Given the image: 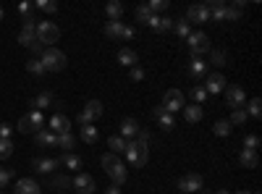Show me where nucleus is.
<instances>
[{
    "instance_id": "nucleus-3",
    "label": "nucleus",
    "mask_w": 262,
    "mask_h": 194,
    "mask_svg": "<svg viewBox=\"0 0 262 194\" xmlns=\"http://www.w3.org/2000/svg\"><path fill=\"white\" fill-rule=\"evenodd\" d=\"M126 158L134 168H142L149 158V149L144 142H137V139H126Z\"/></svg>"
},
{
    "instance_id": "nucleus-15",
    "label": "nucleus",
    "mask_w": 262,
    "mask_h": 194,
    "mask_svg": "<svg viewBox=\"0 0 262 194\" xmlns=\"http://www.w3.org/2000/svg\"><path fill=\"white\" fill-rule=\"evenodd\" d=\"M186 21H194V24H205V21H210L207 6H205V3H202V6H191V8L186 11Z\"/></svg>"
},
{
    "instance_id": "nucleus-45",
    "label": "nucleus",
    "mask_w": 262,
    "mask_h": 194,
    "mask_svg": "<svg viewBox=\"0 0 262 194\" xmlns=\"http://www.w3.org/2000/svg\"><path fill=\"white\" fill-rule=\"evenodd\" d=\"M257 147H259V137L257 134H247L244 137V149H254L257 153Z\"/></svg>"
},
{
    "instance_id": "nucleus-16",
    "label": "nucleus",
    "mask_w": 262,
    "mask_h": 194,
    "mask_svg": "<svg viewBox=\"0 0 262 194\" xmlns=\"http://www.w3.org/2000/svg\"><path fill=\"white\" fill-rule=\"evenodd\" d=\"M34 142L39 147H58V137L50 132V128H39V132H34Z\"/></svg>"
},
{
    "instance_id": "nucleus-51",
    "label": "nucleus",
    "mask_w": 262,
    "mask_h": 194,
    "mask_svg": "<svg viewBox=\"0 0 262 194\" xmlns=\"http://www.w3.org/2000/svg\"><path fill=\"white\" fill-rule=\"evenodd\" d=\"M29 50H32V53H37V55H42V50H45V45H42V42L37 39V42H34V45H32Z\"/></svg>"
},
{
    "instance_id": "nucleus-46",
    "label": "nucleus",
    "mask_w": 262,
    "mask_h": 194,
    "mask_svg": "<svg viewBox=\"0 0 262 194\" xmlns=\"http://www.w3.org/2000/svg\"><path fill=\"white\" fill-rule=\"evenodd\" d=\"M244 121H247V111H244V107H238V111H233V116H231L228 123L233 126V123H244Z\"/></svg>"
},
{
    "instance_id": "nucleus-50",
    "label": "nucleus",
    "mask_w": 262,
    "mask_h": 194,
    "mask_svg": "<svg viewBox=\"0 0 262 194\" xmlns=\"http://www.w3.org/2000/svg\"><path fill=\"white\" fill-rule=\"evenodd\" d=\"M137 142H149V132H144V128H139V134H137Z\"/></svg>"
},
{
    "instance_id": "nucleus-23",
    "label": "nucleus",
    "mask_w": 262,
    "mask_h": 194,
    "mask_svg": "<svg viewBox=\"0 0 262 194\" xmlns=\"http://www.w3.org/2000/svg\"><path fill=\"white\" fill-rule=\"evenodd\" d=\"M81 113L90 118V121H97V118L102 116V102H100V100H90V102L84 105V111H81Z\"/></svg>"
},
{
    "instance_id": "nucleus-34",
    "label": "nucleus",
    "mask_w": 262,
    "mask_h": 194,
    "mask_svg": "<svg viewBox=\"0 0 262 194\" xmlns=\"http://www.w3.org/2000/svg\"><path fill=\"white\" fill-rule=\"evenodd\" d=\"M207 97H210V95L205 92V87H202V84H196V87H191V100H194V105H202Z\"/></svg>"
},
{
    "instance_id": "nucleus-20",
    "label": "nucleus",
    "mask_w": 262,
    "mask_h": 194,
    "mask_svg": "<svg viewBox=\"0 0 262 194\" xmlns=\"http://www.w3.org/2000/svg\"><path fill=\"white\" fill-rule=\"evenodd\" d=\"M118 63H121V66L134 69L137 63H139V55H137V50H131V48H121V50H118Z\"/></svg>"
},
{
    "instance_id": "nucleus-6",
    "label": "nucleus",
    "mask_w": 262,
    "mask_h": 194,
    "mask_svg": "<svg viewBox=\"0 0 262 194\" xmlns=\"http://www.w3.org/2000/svg\"><path fill=\"white\" fill-rule=\"evenodd\" d=\"M105 37H111V39H131L134 37V27H126L123 21H107L105 24Z\"/></svg>"
},
{
    "instance_id": "nucleus-38",
    "label": "nucleus",
    "mask_w": 262,
    "mask_h": 194,
    "mask_svg": "<svg viewBox=\"0 0 262 194\" xmlns=\"http://www.w3.org/2000/svg\"><path fill=\"white\" fill-rule=\"evenodd\" d=\"M238 18H242V8H238L236 3H233V6H226L223 21H238Z\"/></svg>"
},
{
    "instance_id": "nucleus-52",
    "label": "nucleus",
    "mask_w": 262,
    "mask_h": 194,
    "mask_svg": "<svg viewBox=\"0 0 262 194\" xmlns=\"http://www.w3.org/2000/svg\"><path fill=\"white\" fill-rule=\"evenodd\" d=\"M105 194H121V186L118 184H111V186L105 189Z\"/></svg>"
},
{
    "instance_id": "nucleus-30",
    "label": "nucleus",
    "mask_w": 262,
    "mask_h": 194,
    "mask_svg": "<svg viewBox=\"0 0 262 194\" xmlns=\"http://www.w3.org/2000/svg\"><path fill=\"white\" fill-rule=\"evenodd\" d=\"M107 147H111L113 155H121V153H126V139L118 137V134H113L111 139H107Z\"/></svg>"
},
{
    "instance_id": "nucleus-1",
    "label": "nucleus",
    "mask_w": 262,
    "mask_h": 194,
    "mask_svg": "<svg viewBox=\"0 0 262 194\" xmlns=\"http://www.w3.org/2000/svg\"><path fill=\"white\" fill-rule=\"evenodd\" d=\"M100 163H102V168H105V174L113 179V184H118V186H123L126 184V165H123V160H121V155H113V153H105L102 158H100Z\"/></svg>"
},
{
    "instance_id": "nucleus-25",
    "label": "nucleus",
    "mask_w": 262,
    "mask_h": 194,
    "mask_svg": "<svg viewBox=\"0 0 262 194\" xmlns=\"http://www.w3.org/2000/svg\"><path fill=\"white\" fill-rule=\"evenodd\" d=\"M58 163H60V165H66L69 170H79V168H81V158H79V155H74V153H63V155L58 158Z\"/></svg>"
},
{
    "instance_id": "nucleus-47",
    "label": "nucleus",
    "mask_w": 262,
    "mask_h": 194,
    "mask_svg": "<svg viewBox=\"0 0 262 194\" xmlns=\"http://www.w3.org/2000/svg\"><path fill=\"white\" fill-rule=\"evenodd\" d=\"M32 11H34V6H32V3H21V6H18V13L24 16V18H27V16H32Z\"/></svg>"
},
{
    "instance_id": "nucleus-39",
    "label": "nucleus",
    "mask_w": 262,
    "mask_h": 194,
    "mask_svg": "<svg viewBox=\"0 0 262 194\" xmlns=\"http://www.w3.org/2000/svg\"><path fill=\"white\" fill-rule=\"evenodd\" d=\"M13 155V142L11 139H0V160H8Z\"/></svg>"
},
{
    "instance_id": "nucleus-21",
    "label": "nucleus",
    "mask_w": 262,
    "mask_h": 194,
    "mask_svg": "<svg viewBox=\"0 0 262 194\" xmlns=\"http://www.w3.org/2000/svg\"><path fill=\"white\" fill-rule=\"evenodd\" d=\"M152 116H155V121H158V123H160V126L165 128V132H170V128L176 126V121H173V116H170L168 111H163V105H158V107H155V113H152Z\"/></svg>"
},
{
    "instance_id": "nucleus-54",
    "label": "nucleus",
    "mask_w": 262,
    "mask_h": 194,
    "mask_svg": "<svg viewBox=\"0 0 262 194\" xmlns=\"http://www.w3.org/2000/svg\"><path fill=\"white\" fill-rule=\"evenodd\" d=\"M236 194H252V191H247V189H242V191H236Z\"/></svg>"
},
{
    "instance_id": "nucleus-22",
    "label": "nucleus",
    "mask_w": 262,
    "mask_h": 194,
    "mask_svg": "<svg viewBox=\"0 0 262 194\" xmlns=\"http://www.w3.org/2000/svg\"><path fill=\"white\" fill-rule=\"evenodd\" d=\"M147 27L155 29V32H168V29H173V18H168V16H152Z\"/></svg>"
},
{
    "instance_id": "nucleus-18",
    "label": "nucleus",
    "mask_w": 262,
    "mask_h": 194,
    "mask_svg": "<svg viewBox=\"0 0 262 194\" xmlns=\"http://www.w3.org/2000/svg\"><path fill=\"white\" fill-rule=\"evenodd\" d=\"M13 194H42V191H39V184L34 179H18Z\"/></svg>"
},
{
    "instance_id": "nucleus-48",
    "label": "nucleus",
    "mask_w": 262,
    "mask_h": 194,
    "mask_svg": "<svg viewBox=\"0 0 262 194\" xmlns=\"http://www.w3.org/2000/svg\"><path fill=\"white\" fill-rule=\"evenodd\" d=\"M131 79L142 81V79H144V69H142V66H134V69H131Z\"/></svg>"
},
{
    "instance_id": "nucleus-24",
    "label": "nucleus",
    "mask_w": 262,
    "mask_h": 194,
    "mask_svg": "<svg viewBox=\"0 0 262 194\" xmlns=\"http://www.w3.org/2000/svg\"><path fill=\"white\" fill-rule=\"evenodd\" d=\"M202 105H184V118L189 121V123H200L202 121Z\"/></svg>"
},
{
    "instance_id": "nucleus-2",
    "label": "nucleus",
    "mask_w": 262,
    "mask_h": 194,
    "mask_svg": "<svg viewBox=\"0 0 262 194\" xmlns=\"http://www.w3.org/2000/svg\"><path fill=\"white\" fill-rule=\"evenodd\" d=\"M39 60H42V66H45V71H55V74L69 66L66 53H60L58 48H45V50H42V55H39Z\"/></svg>"
},
{
    "instance_id": "nucleus-4",
    "label": "nucleus",
    "mask_w": 262,
    "mask_h": 194,
    "mask_svg": "<svg viewBox=\"0 0 262 194\" xmlns=\"http://www.w3.org/2000/svg\"><path fill=\"white\" fill-rule=\"evenodd\" d=\"M186 42H189V55H191V58H202V55L210 50V39H207L205 32H191V34L186 37Z\"/></svg>"
},
{
    "instance_id": "nucleus-26",
    "label": "nucleus",
    "mask_w": 262,
    "mask_h": 194,
    "mask_svg": "<svg viewBox=\"0 0 262 194\" xmlns=\"http://www.w3.org/2000/svg\"><path fill=\"white\" fill-rule=\"evenodd\" d=\"M32 105H34V111H42V107H50V105H55V97H53L50 92H39V95L32 100Z\"/></svg>"
},
{
    "instance_id": "nucleus-43",
    "label": "nucleus",
    "mask_w": 262,
    "mask_h": 194,
    "mask_svg": "<svg viewBox=\"0 0 262 194\" xmlns=\"http://www.w3.org/2000/svg\"><path fill=\"white\" fill-rule=\"evenodd\" d=\"M210 63L212 66H226V53L223 50H212L210 53Z\"/></svg>"
},
{
    "instance_id": "nucleus-55",
    "label": "nucleus",
    "mask_w": 262,
    "mask_h": 194,
    "mask_svg": "<svg viewBox=\"0 0 262 194\" xmlns=\"http://www.w3.org/2000/svg\"><path fill=\"white\" fill-rule=\"evenodd\" d=\"M0 21H3V8H0Z\"/></svg>"
},
{
    "instance_id": "nucleus-57",
    "label": "nucleus",
    "mask_w": 262,
    "mask_h": 194,
    "mask_svg": "<svg viewBox=\"0 0 262 194\" xmlns=\"http://www.w3.org/2000/svg\"><path fill=\"white\" fill-rule=\"evenodd\" d=\"M0 194H3V191H0Z\"/></svg>"
},
{
    "instance_id": "nucleus-33",
    "label": "nucleus",
    "mask_w": 262,
    "mask_h": 194,
    "mask_svg": "<svg viewBox=\"0 0 262 194\" xmlns=\"http://www.w3.org/2000/svg\"><path fill=\"white\" fill-rule=\"evenodd\" d=\"M247 116H252V118H259V116H262V102H259V97H252V100L247 102Z\"/></svg>"
},
{
    "instance_id": "nucleus-35",
    "label": "nucleus",
    "mask_w": 262,
    "mask_h": 194,
    "mask_svg": "<svg viewBox=\"0 0 262 194\" xmlns=\"http://www.w3.org/2000/svg\"><path fill=\"white\" fill-rule=\"evenodd\" d=\"M37 11H45V13H55L58 11V3H53V0H37V3H32Z\"/></svg>"
},
{
    "instance_id": "nucleus-49",
    "label": "nucleus",
    "mask_w": 262,
    "mask_h": 194,
    "mask_svg": "<svg viewBox=\"0 0 262 194\" xmlns=\"http://www.w3.org/2000/svg\"><path fill=\"white\" fill-rule=\"evenodd\" d=\"M0 139H11V126L8 123H0Z\"/></svg>"
},
{
    "instance_id": "nucleus-17",
    "label": "nucleus",
    "mask_w": 262,
    "mask_h": 194,
    "mask_svg": "<svg viewBox=\"0 0 262 194\" xmlns=\"http://www.w3.org/2000/svg\"><path fill=\"white\" fill-rule=\"evenodd\" d=\"M60 163L55 158H34L32 160V168L37 170V174H50V170H55Z\"/></svg>"
},
{
    "instance_id": "nucleus-14",
    "label": "nucleus",
    "mask_w": 262,
    "mask_h": 194,
    "mask_svg": "<svg viewBox=\"0 0 262 194\" xmlns=\"http://www.w3.org/2000/svg\"><path fill=\"white\" fill-rule=\"evenodd\" d=\"M205 71H207V63H205V58H191L189 69H186L189 79H191V81H200V79L205 76Z\"/></svg>"
},
{
    "instance_id": "nucleus-42",
    "label": "nucleus",
    "mask_w": 262,
    "mask_h": 194,
    "mask_svg": "<svg viewBox=\"0 0 262 194\" xmlns=\"http://www.w3.org/2000/svg\"><path fill=\"white\" fill-rule=\"evenodd\" d=\"M168 6H170V3H168V0H152V3H149L147 8H149L152 13H155V16H160V11H165Z\"/></svg>"
},
{
    "instance_id": "nucleus-40",
    "label": "nucleus",
    "mask_w": 262,
    "mask_h": 194,
    "mask_svg": "<svg viewBox=\"0 0 262 194\" xmlns=\"http://www.w3.org/2000/svg\"><path fill=\"white\" fill-rule=\"evenodd\" d=\"M231 128H233V126H231L228 121H217V123L212 126V132H215L217 137H228V134H231Z\"/></svg>"
},
{
    "instance_id": "nucleus-29",
    "label": "nucleus",
    "mask_w": 262,
    "mask_h": 194,
    "mask_svg": "<svg viewBox=\"0 0 262 194\" xmlns=\"http://www.w3.org/2000/svg\"><path fill=\"white\" fill-rule=\"evenodd\" d=\"M105 13H107V21H121L123 16V6L118 3V0H113V3L105 6Z\"/></svg>"
},
{
    "instance_id": "nucleus-53",
    "label": "nucleus",
    "mask_w": 262,
    "mask_h": 194,
    "mask_svg": "<svg viewBox=\"0 0 262 194\" xmlns=\"http://www.w3.org/2000/svg\"><path fill=\"white\" fill-rule=\"evenodd\" d=\"M79 123H81V126H86V123H92V121H90V118H86L84 113H79Z\"/></svg>"
},
{
    "instance_id": "nucleus-5",
    "label": "nucleus",
    "mask_w": 262,
    "mask_h": 194,
    "mask_svg": "<svg viewBox=\"0 0 262 194\" xmlns=\"http://www.w3.org/2000/svg\"><path fill=\"white\" fill-rule=\"evenodd\" d=\"M37 39L45 48H53V42L60 39V29L53 24V21H42V24H37Z\"/></svg>"
},
{
    "instance_id": "nucleus-32",
    "label": "nucleus",
    "mask_w": 262,
    "mask_h": 194,
    "mask_svg": "<svg viewBox=\"0 0 262 194\" xmlns=\"http://www.w3.org/2000/svg\"><path fill=\"white\" fill-rule=\"evenodd\" d=\"M50 186L58 189V191H66V189H71V179L63 176V174H60V176H53V179H50Z\"/></svg>"
},
{
    "instance_id": "nucleus-44",
    "label": "nucleus",
    "mask_w": 262,
    "mask_h": 194,
    "mask_svg": "<svg viewBox=\"0 0 262 194\" xmlns=\"http://www.w3.org/2000/svg\"><path fill=\"white\" fill-rule=\"evenodd\" d=\"M13 179V170L11 168H0V189H6Z\"/></svg>"
},
{
    "instance_id": "nucleus-7",
    "label": "nucleus",
    "mask_w": 262,
    "mask_h": 194,
    "mask_svg": "<svg viewBox=\"0 0 262 194\" xmlns=\"http://www.w3.org/2000/svg\"><path fill=\"white\" fill-rule=\"evenodd\" d=\"M42 123H45L42 113L39 111H32V113H27L24 118L18 121V132L21 134H34V132H39V128H42Z\"/></svg>"
},
{
    "instance_id": "nucleus-28",
    "label": "nucleus",
    "mask_w": 262,
    "mask_h": 194,
    "mask_svg": "<svg viewBox=\"0 0 262 194\" xmlns=\"http://www.w3.org/2000/svg\"><path fill=\"white\" fill-rule=\"evenodd\" d=\"M81 139H84L86 144H95V142L100 139V132H97V126H92V123L81 126Z\"/></svg>"
},
{
    "instance_id": "nucleus-37",
    "label": "nucleus",
    "mask_w": 262,
    "mask_h": 194,
    "mask_svg": "<svg viewBox=\"0 0 262 194\" xmlns=\"http://www.w3.org/2000/svg\"><path fill=\"white\" fill-rule=\"evenodd\" d=\"M27 71H29V74H37V76L48 74V71H45V66H42V60H39V58H32V60L27 63Z\"/></svg>"
},
{
    "instance_id": "nucleus-36",
    "label": "nucleus",
    "mask_w": 262,
    "mask_h": 194,
    "mask_svg": "<svg viewBox=\"0 0 262 194\" xmlns=\"http://www.w3.org/2000/svg\"><path fill=\"white\" fill-rule=\"evenodd\" d=\"M173 29H176V34H179V37H184V39H186V37L191 34V27H189V21H184V18H181V21H173Z\"/></svg>"
},
{
    "instance_id": "nucleus-13",
    "label": "nucleus",
    "mask_w": 262,
    "mask_h": 194,
    "mask_svg": "<svg viewBox=\"0 0 262 194\" xmlns=\"http://www.w3.org/2000/svg\"><path fill=\"white\" fill-rule=\"evenodd\" d=\"M179 189L181 191H200L202 189V176L200 174H186L179 179Z\"/></svg>"
},
{
    "instance_id": "nucleus-10",
    "label": "nucleus",
    "mask_w": 262,
    "mask_h": 194,
    "mask_svg": "<svg viewBox=\"0 0 262 194\" xmlns=\"http://www.w3.org/2000/svg\"><path fill=\"white\" fill-rule=\"evenodd\" d=\"M226 90V76L223 74H207L205 76V92L207 95H221Z\"/></svg>"
},
{
    "instance_id": "nucleus-8",
    "label": "nucleus",
    "mask_w": 262,
    "mask_h": 194,
    "mask_svg": "<svg viewBox=\"0 0 262 194\" xmlns=\"http://www.w3.org/2000/svg\"><path fill=\"white\" fill-rule=\"evenodd\" d=\"M163 111H168L170 116L179 113V111H184V92H181V90H168V92L163 95Z\"/></svg>"
},
{
    "instance_id": "nucleus-56",
    "label": "nucleus",
    "mask_w": 262,
    "mask_h": 194,
    "mask_svg": "<svg viewBox=\"0 0 262 194\" xmlns=\"http://www.w3.org/2000/svg\"><path fill=\"white\" fill-rule=\"evenodd\" d=\"M217 194H228V191H217Z\"/></svg>"
},
{
    "instance_id": "nucleus-27",
    "label": "nucleus",
    "mask_w": 262,
    "mask_h": 194,
    "mask_svg": "<svg viewBox=\"0 0 262 194\" xmlns=\"http://www.w3.org/2000/svg\"><path fill=\"white\" fill-rule=\"evenodd\" d=\"M238 160H242V165H244V168H257V165H259V158H257L254 149H242Z\"/></svg>"
},
{
    "instance_id": "nucleus-31",
    "label": "nucleus",
    "mask_w": 262,
    "mask_h": 194,
    "mask_svg": "<svg viewBox=\"0 0 262 194\" xmlns=\"http://www.w3.org/2000/svg\"><path fill=\"white\" fill-rule=\"evenodd\" d=\"M58 147L63 149V153H71V149L76 147V137H74L71 132H69V134H60V137H58Z\"/></svg>"
},
{
    "instance_id": "nucleus-19",
    "label": "nucleus",
    "mask_w": 262,
    "mask_h": 194,
    "mask_svg": "<svg viewBox=\"0 0 262 194\" xmlns=\"http://www.w3.org/2000/svg\"><path fill=\"white\" fill-rule=\"evenodd\" d=\"M139 134V121L137 118H123L121 121V137L123 139H137Z\"/></svg>"
},
{
    "instance_id": "nucleus-12",
    "label": "nucleus",
    "mask_w": 262,
    "mask_h": 194,
    "mask_svg": "<svg viewBox=\"0 0 262 194\" xmlns=\"http://www.w3.org/2000/svg\"><path fill=\"white\" fill-rule=\"evenodd\" d=\"M50 132L55 134V137H60V134H69L71 132V121L69 118H66V116H60V113H55L53 118H50Z\"/></svg>"
},
{
    "instance_id": "nucleus-11",
    "label": "nucleus",
    "mask_w": 262,
    "mask_h": 194,
    "mask_svg": "<svg viewBox=\"0 0 262 194\" xmlns=\"http://www.w3.org/2000/svg\"><path fill=\"white\" fill-rule=\"evenodd\" d=\"M71 186L79 191V194H95V179L90 174H76V179L71 181Z\"/></svg>"
},
{
    "instance_id": "nucleus-41",
    "label": "nucleus",
    "mask_w": 262,
    "mask_h": 194,
    "mask_svg": "<svg viewBox=\"0 0 262 194\" xmlns=\"http://www.w3.org/2000/svg\"><path fill=\"white\" fill-rule=\"evenodd\" d=\"M155 16L147 6H137V21H142V24H149V18Z\"/></svg>"
},
{
    "instance_id": "nucleus-9",
    "label": "nucleus",
    "mask_w": 262,
    "mask_h": 194,
    "mask_svg": "<svg viewBox=\"0 0 262 194\" xmlns=\"http://www.w3.org/2000/svg\"><path fill=\"white\" fill-rule=\"evenodd\" d=\"M223 92H226V105L233 107V111H238V107L247 105V92L238 87V84H231V87H226Z\"/></svg>"
}]
</instances>
